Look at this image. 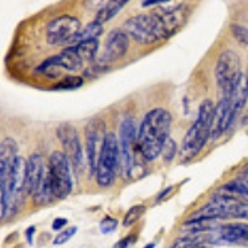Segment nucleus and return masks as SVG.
<instances>
[{"mask_svg":"<svg viewBox=\"0 0 248 248\" xmlns=\"http://www.w3.org/2000/svg\"><path fill=\"white\" fill-rule=\"evenodd\" d=\"M86 160H87L88 171L90 176L92 178L96 174L97 170V160L101 147L99 141L103 143V139L106 137V125L105 122L101 118H93L86 125Z\"/></svg>","mask_w":248,"mask_h":248,"instance_id":"nucleus-12","label":"nucleus"},{"mask_svg":"<svg viewBox=\"0 0 248 248\" xmlns=\"http://www.w3.org/2000/svg\"><path fill=\"white\" fill-rule=\"evenodd\" d=\"M128 36L134 39L141 45H150L160 40H165L161 26L153 13L138 14L124 23V29Z\"/></svg>","mask_w":248,"mask_h":248,"instance_id":"nucleus-5","label":"nucleus"},{"mask_svg":"<svg viewBox=\"0 0 248 248\" xmlns=\"http://www.w3.org/2000/svg\"><path fill=\"white\" fill-rule=\"evenodd\" d=\"M171 122V114L164 108H154L145 114L138 129V148L145 160H155L161 154L169 139Z\"/></svg>","mask_w":248,"mask_h":248,"instance_id":"nucleus-1","label":"nucleus"},{"mask_svg":"<svg viewBox=\"0 0 248 248\" xmlns=\"http://www.w3.org/2000/svg\"><path fill=\"white\" fill-rule=\"evenodd\" d=\"M242 75L241 72V61L237 52L232 50L223 51L217 60L215 68V77L222 96L230 94L232 88L236 85L237 79Z\"/></svg>","mask_w":248,"mask_h":248,"instance_id":"nucleus-8","label":"nucleus"},{"mask_svg":"<svg viewBox=\"0 0 248 248\" xmlns=\"http://www.w3.org/2000/svg\"><path fill=\"white\" fill-rule=\"evenodd\" d=\"M83 67V60L78 56L74 47L67 46L59 55L45 60L37 67V71L43 72L48 77H57L60 75V70H66L70 72H77Z\"/></svg>","mask_w":248,"mask_h":248,"instance_id":"nucleus-11","label":"nucleus"},{"mask_svg":"<svg viewBox=\"0 0 248 248\" xmlns=\"http://www.w3.org/2000/svg\"><path fill=\"white\" fill-rule=\"evenodd\" d=\"M118 170H121L118 138L114 133H107L101 145L98 160H97V184L101 187L112 186L116 181Z\"/></svg>","mask_w":248,"mask_h":248,"instance_id":"nucleus-4","label":"nucleus"},{"mask_svg":"<svg viewBox=\"0 0 248 248\" xmlns=\"http://www.w3.org/2000/svg\"><path fill=\"white\" fill-rule=\"evenodd\" d=\"M102 34H103V26L94 20V21L87 24L83 29H81L78 34L68 43V46H75L83 41H90V40H97Z\"/></svg>","mask_w":248,"mask_h":248,"instance_id":"nucleus-19","label":"nucleus"},{"mask_svg":"<svg viewBox=\"0 0 248 248\" xmlns=\"http://www.w3.org/2000/svg\"><path fill=\"white\" fill-rule=\"evenodd\" d=\"M172 189H174V187H172V186H169V187H167V189H165V190H163V191H161L160 194H159L158 199H156V202H160V201L163 200L164 198H167L168 195H169L170 192L172 191Z\"/></svg>","mask_w":248,"mask_h":248,"instance_id":"nucleus-34","label":"nucleus"},{"mask_svg":"<svg viewBox=\"0 0 248 248\" xmlns=\"http://www.w3.org/2000/svg\"><path fill=\"white\" fill-rule=\"evenodd\" d=\"M17 155V144L14 139L5 138L0 145V190H4L8 183Z\"/></svg>","mask_w":248,"mask_h":248,"instance_id":"nucleus-16","label":"nucleus"},{"mask_svg":"<svg viewBox=\"0 0 248 248\" xmlns=\"http://www.w3.org/2000/svg\"><path fill=\"white\" fill-rule=\"evenodd\" d=\"M153 14L158 19L165 39H168L183 28L189 15V9L186 4L180 3L176 5L161 6Z\"/></svg>","mask_w":248,"mask_h":248,"instance_id":"nucleus-13","label":"nucleus"},{"mask_svg":"<svg viewBox=\"0 0 248 248\" xmlns=\"http://www.w3.org/2000/svg\"><path fill=\"white\" fill-rule=\"evenodd\" d=\"M28 195L36 205H45L55 199L48 165L41 154H31L28 159Z\"/></svg>","mask_w":248,"mask_h":248,"instance_id":"nucleus-3","label":"nucleus"},{"mask_svg":"<svg viewBox=\"0 0 248 248\" xmlns=\"http://www.w3.org/2000/svg\"><path fill=\"white\" fill-rule=\"evenodd\" d=\"M129 47V37L122 29H114L108 34L105 43V50L102 54L101 61L103 63L118 61L125 56Z\"/></svg>","mask_w":248,"mask_h":248,"instance_id":"nucleus-15","label":"nucleus"},{"mask_svg":"<svg viewBox=\"0 0 248 248\" xmlns=\"http://www.w3.org/2000/svg\"><path fill=\"white\" fill-rule=\"evenodd\" d=\"M164 4H168V1H164V0H160V1H156V0H145V1H141V6L143 8H147V6L150 5H164Z\"/></svg>","mask_w":248,"mask_h":248,"instance_id":"nucleus-33","label":"nucleus"},{"mask_svg":"<svg viewBox=\"0 0 248 248\" xmlns=\"http://www.w3.org/2000/svg\"><path fill=\"white\" fill-rule=\"evenodd\" d=\"M119 154H121V172L123 178L132 176L136 154L134 147L138 144V132L136 122L132 118L124 119L119 127Z\"/></svg>","mask_w":248,"mask_h":248,"instance_id":"nucleus-7","label":"nucleus"},{"mask_svg":"<svg viewBox=\"0 0 248 248\" xmlns=\"http://www.w3.org/2000/svg\"><path fill=\"white\" fill-rule=\"evenodd\" d=\"M217 191L237 199H246L248 201V171L236 180H232L222 185Z\"/></svg>","mask_w":248,"mask_h":248,"instance_id":"nucleus-18","label":"nucleus"},{"mask_svg":"<svg viewBox=\"0 0 248 248\" xmlns=\"http://www.w3.org/2000/svg\"><path fill=\"white\" fill-rule=\"evenodd\" d=\"M127 0H114V1H107L102 5V8L97 12L96 15V21H98L99 24L107 23L110 19L116 16L124 6L127 5Z\"/></svg>","mask_w":248,"mask_h":248,"instance_id":"nucleus-20","label":"nucleus"},{"mask_svg":"<svg viewBox=\"0 0 248 248\" xmlns=\"http://www.w3.org/2000/svg\"><path fill=\"white\" fill-rule=\"evenodd\" d=\"M243 124H245V125H247L248 124V110L247 113H246V116L243 117Z\"/></svg>","mask_w":248,"mask_h":248,"instance_id":"nucleus-35","label":"nucleus"},{"mask_svg":"<svg viewBox=\"0 0 248 248\" xmlns=\"http://www.w3.org/2000/svg\"><path fill=\"white\" fill-rule=\"evenodd\" d=\"M67 223H68L67 218H63V217H57V218H55L54 220V222H52V230H55V231H60V230L63 229V227H65Z\"/></svg>","mask_w":248,"mask_h":248,"instance_id":"nucleus-30","label":"nucleus"},{"mask_svg":"<svg viewBox=\"0 0 248 248\" xmlns=\"http://www.w3.org/2000/svg\"><path fill=\"white\" fill-rule=\"evenodd\" d=\"M205 245L248 247V223H225L203 234Z\"/></svg>","mask_w":248,"mask_h":248,"instance_id":"nucleus-9","label":"nucleus"},{"mask_svg":"<svg viewBox=\"0 0 248 248\" xmlns=\"http://www.w3.org/2000/svg\"><path fill=\"white\" fill-rule=\"evenodd\" d=\"M117 227H118V220L117 218H113L110 216H106L105 218H102V221L99 222V230L103 234H108L110 232L116 231Z\"/></svg>","mask_w":248,"mask_h":248,"instance_id":"nucleus-28","label":"nucleus"},{"mask_svg":"<svg viewBox=\"0 0 248 248\" xmlns=\"http://www.w3.org/2000/svg\"><path fill=\"white\" fill-rule=\"evenodd\" d=\"M81 21L72 15H61L56 19L51 20L46 28V41L48 45L57 46L70 43L79 31Z\"/></svg>","mask_w":248,"mask_h":248,"instance_id":"nucleus-10","label":"nucleus"},{"mask_svg":"<svg viewBox=\"0 0 248 248\" xmlns=\"http://www.w3.org/2000/svg\"><path fill=\"white\" fill-rule=\"evenodd\" d=\"M220 226L217 221L214 220H187L181 225L180 231L184 232V236H196V234H205L214 231Z\"/></svg>","mask_w":248,"mask_h":248,"instance_id":"nucleus-17","label":"nucleus"},{"mask_svg":"<svg viewBox=\"0 0 248 248\" xmlns=\"http://www.w3.org/2000/svg\"><path fill=\"white\" fill-rule=\"evenodd\" d=\"M143 248H155V243L154 242H150V243H148L147 246H144Z\"/></svg>","mask_w":248,"mask_h":248,"instance_id":"nucleus-36","label":"nucleus"},{"mask_svg":"<svg viewBox=\"0 0 248 248\" xmlns=\"http://www.w3.org/2000/svg\"><path fill=\"white\" fill-rule=\"evenodd\" d=\"M236 218H243V220H248V201L247 202H242L240 206L238 214H237Z\"/></svg>","mask_w":248,"mask_h":248,"instance_id":"nucleus-31","label":"nucleus"},{"mask_svg":"<svg viewBox=\"0 0 248 248\" xmlns=\"http://www.w3.org/2000/svg\"><path fill=\"white\" fill-rule=\"evenodd\" d=\"M205 246L203 234L196 236H184L174 241L169 248H201Z\"/></svg>","mask_w":248,"mask_h":248,"instance_id":"nucleus-22","label":"nucleus"},{"mask_svg":"<svg viewBox=\"0 0 248 248\" xmlns=\"http://www.w3.org/2000/svg\"><path fill=\"white\" fill-rule=\"evenodd\" d=\"M176 153H178V145H176V141L169 138L168 139L167 144L164 145L163 152H161V154H163V159L167 161V163H171V160L175 158Z\"/></svg>","mask_w":248,"mask_h":248,"instance_id":"nucleus-27","label":"nucleus"},{"mask_svg":"<svg viewBox=\"0 0 248 248\" xmlns=\"http://www.w3.org/2000/svg\"><path fill=\"white\" fill-rule=\"evenodd\" d=\"M57 138L61 141L63 154L67 156L71 165L75 169H79L83 164V150L76 128L71 124H61L57 128Z\"/></svg>","mask_w":248,"mask_h":248,"instance_id":"nucleus-14","label":"nucleus"},{"mask_svg":"<svg viewBox=\"0 0 248 248\" xmlns=\"http://www.w3.org/2000/svg\"><path fill=\"white\" fill-rule=\"evenodd\" d=\"M77 232V227L76 226H71V227H67L66 230L60 232L56 237L54 238V245L55 246H61V245H65L67 243L68 241L72 238V237L76 234Z\"/></svg>","mask_w":248,"mask_h":248,"instance_id":"nucleus-26","label":"nucleus"},{"mask_svg":"<svg viewBox=\"0 0 248 248\" xmlns=\"http://www.w3.org/2000/svg\"><path fill=\"white\" fill-rule=\"evenodd\" d=\"M147 212V206L144 205H134L132 206L125 215H124V218H123V227H130L133 226L134 223L138 222L140 220L141 217L144 216V214Z\"/></svg>","mask_w":248,"mask_h":248,"instance_id":"nucleus-23","label":"nucleus"},{"mask_svg":"<svg viewBox=\"0 0 248 248\" xmlns=\"http://www.w3.org/2000/svg\"><path fill=\"white\" fill-rule=\"evenodd\" d=\"M74 47L78 56L85 61H92V60L96 59V55L98 52L99 43L98 39L97 40H90V41H83V43H79L75 46H71Z\"/></svg>","mask_w":248,"mask_h":248,"instance_id":"nucleus-21","label":"nucleus"},{"mask_svg":"<svg viewBox=\"0 0 248 248\" xmlns=\"http://www.w3.org/2000/svg\"><path fill=\"white\" fill-rule=\"evenodd\" d=\"M232 31L234 39L237 40V43L241 46H248V29L245 26L240 25V24H232L230 26Z\"/></svg>","mask_w":248,"mask_h":248,"instance_id":"nucleus-25","label":"nucleus"},{"mask_svg":"<svg viewBox=\"0 0 248 248\" xmlns=\"http://www.w3.org/2000/svg\"><path fill=\"white\" fill-rule=\"evenodd\" d=\"M215 106L211 99H205L199 107L198 117L186 132L180 148V161L187 163L196 158L211 138L214 127Z\"/></svg>","mask_w":248,"mask_h":248,"instance_id":"nucleus-2","label":"nucleus"},{"mask_svg":"<svg viewBox=\"0 0 248 248\" xmlns=\"http://www.w3.org/2000/svg\"><path fill=\"white\" fill-rule=\"evenodd\" d=\"M83 83H85V79L81 76H66L55 86V90H77L82 87Z\"/></svg>","mask_w":248,"mask_h":248,"instance_id":"nucleus-24","label":"nucleus"},{"mask_svg":"<svg viewBox=\"0 0 248 248\" xmlns=\"http://www.w3.org/2000/svg\"><path fill=\"white\" fill-rule=\"evenodd\" d=\"M136 241H137V237L130 234V236L124 237V238L119 240L116 245L113 246V248H129L133 243L136 242Z\"/></svg>","mask_w":248,"mask_h":248,"instance_id":"nucleus-29","label":"nucleus"},{"mask_svg":"<svg viewBox=\"0 0 248 248\" xmlns=\"http://www.w3.org/2000/svg\"><path fill=\"white\" fill-rule=\"evenodd\" d=\"M47 165L54 196L59 200H63L71 194L74 187L72 170H71L72 165L63 152L52 153Z\"/></svg>","mask_w":248,"mask_h":248,"instance_id":"nucleus-6","label":"nucleus"},{"mask_svg":"<svg viewBox=\"0 0 248 248\" xmlns=\"http://www.w3.org/2000/svg\"><path fill=\"white\" fill-rule=\"evenodd\" d=\"M35 232H36V227H35V226H29L28 229H26L25 238L26 241H28L29 245H32V242H34Z\"/></svg>","mask_w":248,"mask_h":248,"instance_id":"nucleus-32","label":"nucleus"},{"mask_svg":"<svg viewBox=\"0 0 248 248\" xmlns=\"http://www.w3.org/2000/svg\"><path fill=\"white\" fill-rule=\"evenodd\" d=\"M247 86H248V75H247Z\"/></svg>","mask_w":248,"mask_h":248,"instance_id":"nucleus-37","label":"nucleus"}]
</instances>
